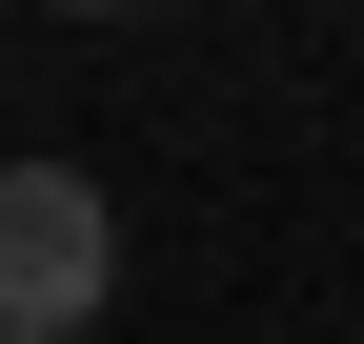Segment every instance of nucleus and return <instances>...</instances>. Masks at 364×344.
I'll use <instances>...</instances> for the list:
<instances>
[{
    "label": "nucleus",
    "mask_w": 364,
    "mask_h": 344,
    "mask_svg": "<svg viewBox=\"0 0 364 344\" xmlns=\"http://www.w3.org/2000/svg\"><path fill=\"white\" fill-rule=\"evenodd\" d=\"M81 21H102V0H81Z\"/></svg>",
    "instance_id": "obj_2"
},
{
    "label": "nucleus",
    "mask_w": 364,
    "mask_h": 344,
    "mask_svg": "<svg viewBox=\"0 0 364 344\" xmlns=\"http://www.w3.org/2000/svg\"><path fill=\"white\" fill-rule=\"evenodd\" d=\"M102 284H122L102 183H81V162H21V183H0V324H21V344H81Z\"/></svg>",
    "instance_id": "obj_1"
}]
</instances>
